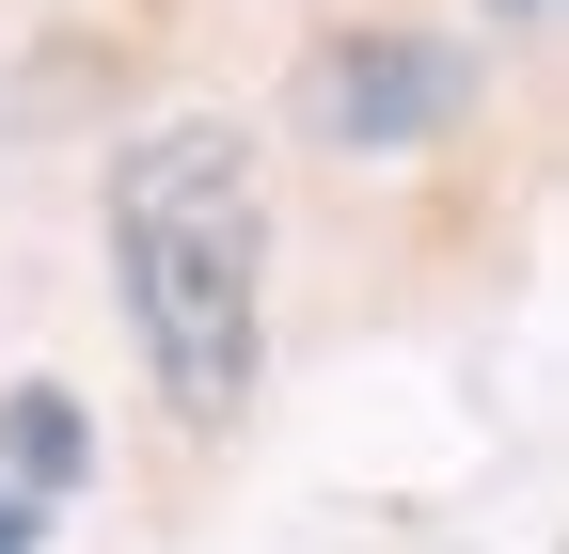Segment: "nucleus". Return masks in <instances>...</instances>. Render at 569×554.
<instances>
[{
  "instance_id": "39448f33",
  "label": "nucleus",
  "mask_w": 569,
  "mask_h": 554,
  "mask_svg": "<svg viewBox=\"0 0 569 554\" xmlns=\"http://www.w3.org/2000/svg\"><path fill=\"white\" fill-rule=\"evenodd\" d=\"M475 17H507V32H553V0H475Z\"/></svg>"
},
{
  "instance_id": "7ed1b4c3",
  "label": "nucleus",
  "mask_w": 569,
  "mask_h": 554,
  "mask_svg": "<svg viewBox=\"0 0 569 554\" xmlns=\"http://www.w3.org/2000/svg\"><path fill=\"white\" fill-rule=\"evenodd\" d=\"M0 475H17L32 507H63V492L96 475V428H80V396H63V380H17V396H0Z\"/></svg>"
},
{
  "instance_id": "f257e3e1",
  "label": "nucleus",
  "mask_w": 569,
  "mask_h": 554,
  "mask_svg": "<svg viewBox=\"0 0 569 554\" xmlns=\"http://www.w3.org/2000/svg\"><path fill=\"white\" fill-rule=\"evenodd\" d=\"M111 286L174 428H238L269 365V175L222 111H159L111 144Z\"/></svg>"
},
{
  "instance_id": "20e7f679",
  "label": "nucleus",
  "mask_w": 569,
  "mask_h": 554,
  "mask_svg": "<svg viewBox=\"0 0 569 554\" xmlns=\"http://www.w3.org/2000/svg\"><path fill=\"white\" fill-rule=\"evenodd\" d=\"M0 554H48V507L17 492V475H0Z\"/></svg>"
},
{
  "instance_id": "f03ea898",
  "label": "nucleus",
  "mask_w": 569,
  "mask_h": 554,
  "mask_svg": "<svg viewBox=\"0 0 569 554\" xmlns=\"http://www.w3.org/2000/svg\"><path fill=\"white\" fill-rule=\"evenodd\" d=\"M475 80L490 63L459 32H332L301 63V127L332 159H411V144H443V127L475 111Z\"/></svg>"
}]
</instances>
